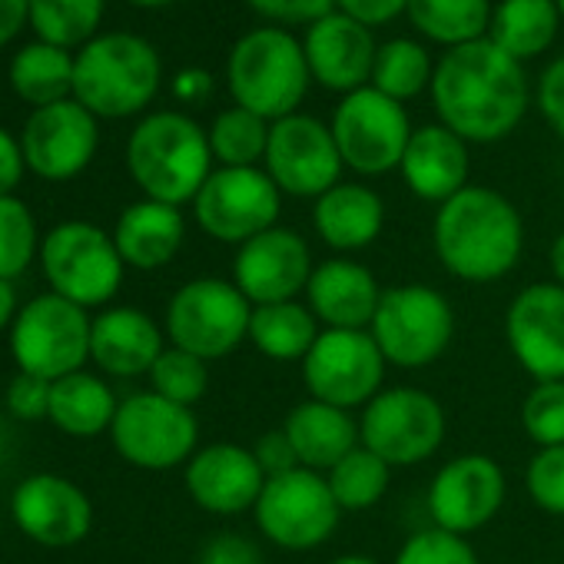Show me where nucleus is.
Here are the masks:
<instances>
[{"mask_svg":"<svg viewBox=\"0 0 564 564\" xmlns=\"http://www.w3.org/2000/svg\"><path fill=\"white\" fill-rule=\"evenodd\" d=\"M438 123L465 143H498L524 120L531 87L521 61L508 57L488 37L445 51L432 77Z\"/></svg>","mask_w":564,"mask_h":564,"instance_id":"f257e3e1","label":"nucleus"},{"mask_svg":"<svg viewBox=\"0 0 564 564\" xmlns=\"http://www.w3.org/2000/svg\"><path fill=\"white\" fill-rule=\"evenodd\" d=\"M432 246L448 275L468 286L505 279L524 249V219L495 186H465L438 206Z\"/></svg>","mask_w":564,"mask_h":564,"instance_id":"f03ea898","label":"nucleus"},{"mask_svg":"<svg viewBox=\"0 0 564 564\" xmlns=\"http://www.w3.org/2000/svg\"><path fill=\"white\" fill-rule=\"evenodd\" d=\"M213 150L206 130L176 110L150 113L127 143V170L147 199L183 206L193 203L209 180Z\"/></svg>","mask_w":564,"mask_h":564,"instance_id":"7ed1b4c3","label":"nucleus"},{"mask_svg":"<svg viewBox=\"0 0 564 564\" xmlns=\"http://www.w3.org/2000/svg\"><path fill=\"white\" fill-rule=\"evenodd\" d=\"M310 80L313 74L306 64L303 41H296L286 28L265 24L242 34L226 61V84L232 104L252 110L269 123L300 113Z\"/></svg>","mask_w":564,"mask_h":564,"instance_id":"20e7f679","label":"nucleus"},{"mask_svg":"<svg viewBox=\"0 0 564 564\" xmlns=\"http://www.w3.org/2000/svg\"><path fill=\"white\" fill-rule=\"evenodd\" d=\"M160 54L137 34H104L74 57V97L94 117H133L160 90Z\"/></svg>","mask_w":564,"mask_h":564,"instance_id":"39448f33","label":"nucleus"},{"mask_svg":"<svg viewBox=\"0 0 564 564\" xmlns=\"http://www.w3.org/2000/svg\"><path fill=\"white\" fill-rule=\"evenodd\" d=\"M249 319L252 303L236 290L232 279L199 275L170 296L163 333L170 346L199 356L203 362H216L249 343Z\"/></svg>","mask_w":564,"mask_h":564,"instance_id":"423d86ee","label":"nucleus"},{"mask_svg":"<svg viewBox=\"0 0 564 564\" xmlns=\"http://www.w3.org/2000/svg\"><path fill=\"white\" fill-rule=\"evenodd\" d=\"M369 333L389 366L425 369L448 352L455 339V310L435 286L405 282L382 293Z\"/></svg>","mask_w":564,"mask_h":564,"instance_id":"0eeeda50","label":"nucleus"},{"mask_svg":"<svg viewBox=\"0 0 564 564\" xmlns=\"http://www.w3.org/2000/svg\"><path fill=\"white\" fill-rule=\"evenodd\" d=\"M41 262L51 293L77 303L80 310L107 306L120 293L127 269L113 232L84 219L54 226L41 242Z\"/></svg>","mask_w":564,"mask_h":564,"instance_id":"6e6552de","label":"nucleus"},{"mask_svg":"<svg viewBox=\"0 0 564 564\" xmlns=\"http://www.w3.org/2000/svg\"><path fill=\"white\" fill-rule=\"evenodd\" d=\"M445 409L419 386L382 389L359 415V442L392 468L429 462L445 442Z\"/></svg>","mask_w":564,"mask_h":564,"instance_id":"1a4fd4ad","label":"nucleus"},{"mask_svg":"<svg viewBox=\"0 0 564 564\" xmlns=\"http://www.w3.org/2000/svg\"><path fill=\"white\" fill-rule=\"evenodd\" d=\"M252 518L269 544L282 551H313L336 534L343 508L333 498L326 475L293 468L286 475L265 478Z\"/></svg>","mask_w":564,"mask_h":564,"instance_id":"9d476101","label":"nucleus"},{"mask_svg":"<svg viewBox=\"0 0 564 564\" xmlns=\"http://www.w3.org/2000/svg\"><path fill=\"white\" fill-rule=\"evenodd\" d=\"M94 319L77 303L47 293L21 306L11 326V356L21 372L57 382L90 359Z\"/></svg>","mask_w":564,"mask_h":564,"instance_id":"9b49d317","label":"nucleus"},{"mask_svg":"<svg viewBox=\"0 0 564 564\" xmlns=\"http://www.w3.org/2000/svg\"><path fill=\"white\" fill-rule=\"evenodd\" d=\"M110 442L117 455L133 468H186L199 448V422L186 405H176L156 392H137L120 402L110 425Z\"/></svg>","mask_w":564,"mask_h":564,"instance_id":"f8f14e48","label":"nucleus"},{"mask_svg":"<svg viewBox=\"0 0 564 564\" xmlns=\"http://www.w3.org/2000/svg\"><path fill=\"white\" fill-rule=\"evenodd\" d=\"M329 127L346 170L359 176H386L399 170L412 140L405 104L379 94L376 87H359L346 94Z\"/></svg>","mask_w":564,"mask_h":564,"instance_id":"ddd939ff","label":"nucleus"},{"mask_svg":"<svg viewBox=\"0 0 564 564\" xmlns=\"http://www.w3.org/2000/svg\"><path fill=\"white\" fill-rule=\"evenodd\" d=\"M279 213L282 193L262 166H216L193 199L196 226L236 249L279 226Z\"/></svg>","mask_w":564,"mask_h":564,"instance_id":"4468645a","label":"nucleus"},{"mask_svg":"<svg viewBox=\"0 0 564 564\" xmlns=\"http://www.w3.org/2000/svg\"><path fill=\"white\" fill-rule=\"evenodd\" d=\"M310 399L362 412L386 389V356L369 329H323L300 362Z\"/></svg>","mask_w":564,"mask_h":564,"instance_id":"2eb2a0df","label":"nucleus"},{"mask_svg":"<svg viewBox=\"0 0 564 564\" xmlns=\"http://www.w3.org/2000/svg\"><path fill=\"white\" fill-rule=\"evenodd\" d=\"M262 170L282 196L316 203L323 193L343 183L346 163L329 123L313 113H293L272 123Z\"/></svg>","mask_w":564,"mask_h":564,"instance_id":"dca6fc26","label":"nucleus"},{"mask_svg":"<svg viewBox=\"0 0 564 564\" xmlns=\"http://www.w3.org/2000/svg\"><path fill=\"white\" fill-rule=\"evenodd\" d=\"M505 468L491 455L462 452L435 471L429 485V514L435 528L468 538L505 508Z\"/></svg>","mask_w":564,"mask_h":564,"instance_id":"f3484780","label":"nucleus"},{"mask_svg":"<svg viewBox=\"0 0 564 564\" xmlns=\"http://www.w3.org/2000/svg\"><path fill=\"white\" fill-rule=\"evenodd\" d=\"M316 269L313 249L303 232L272 226L232 256V282L252 306L290 303L306 293L310 275Z\"/></svg>","mask_w":564,"mask_h":564,"instance_id":"a211bd4d","label":"nucleus"},{"mask_svg":"<svg viewBox=\"0 0 564 564\" xmlns=\"http://www.w3.org/2000/svg\"><path fill=\"white\" fill-rule=\"evenodd\" d=\"M505 343L534 382H564V290L531 282L505 310Z\"/></svg>","mask_w":564,"mask_h":564,"instance_id":"6ab92c4d","label":"nucleus"},{"mask_svg":"<svg viewBox=\"0 0 564 564\" xmlns=\"http://www.w3.org/2000/svg\"><path fill=\"white\" fill-rule=\"evenodd\" d=\"M97 143H100L97 117L77 100H61L34 110L21 137L28 166L51 183L80 176L90 166Z\"/></svg>","mask_w":564,"mask_h":564,"instance_id":"aec40b11","label":"nucleus"},{"mask_svg":"<svg viewBox=\"0 0 564 564\" xmlns=\"http://www.w3.org/2000/svg\"><path fill=\"white\" fill-rule=\"evenodd\" d=\"M14 524L44 547L80 544L94 528V505L80 485L64 475H28L11 495Z\"/></svg>","mask_w":564,"mask_h":564,"instance_id":"412c9836","label":"nucleus"},{"mask_svg":"<svg viewBox=\"0 0 564 564\" xmlns=\"http://www.w3.org/2000/svg\"><path fill=\"white\" fill-rule=\"evenodd\" d=\"M183 481L196 508L216 518H236L256 508L265 471L259 468L252 448L236 442H213L196 448L183 468Z\"/></svg>","mask_w":564,"mask_h":564,"instance_id":"4be33fe9","label":"nucleus"},{"mask_svg":"<svg viewBox=\"0 0 564 564\" xmlns=\"http://www.w3.org/2000/svg\"><path fill=\"white\" fill-rule=\"evenodd\" d=\"M303 51L313 80L343 97L359 87H369L379 54L372 28L346 18L343 11H333L329 18L316 21L306 31Z\"/></svg>","mask_w":564,"mask_h":564,"instance_id":"5701e85b","label":"nucleus"},{"mask_svg":"<svg viewBox=\"0 0 564 564\" xmlns=\"http://www.w3.org/2000/svg\"><path fill=\"white\" fill-rule=\"evenodd\" d=\"M382 293L369 265L352 256H333L316 262L303 296L323 329H369Z\"/></svg>","mask_w":564,"mask_h":564,"instance_id":"b1692460","label":"nucleus"},{"mask_svg":"<svg viewBox=\"0 0 564 564\" xmlns=\"http://www.w3.org/2000/svg\"><path fill=\"white\" fill-rule=\"evenodd\" d=\"M166 349V333L153 316L133 306H113L94 319L90 329V362L113 379L150 376Z\"/></svg>","mask_w":564,"mask_h":564,"instance_id":"393cba45","label":"nucleus"},{"mask_svg":"<svg viewBox=\"0 0 564 564\" xmlns=\"http://www.w3.org/2000/svg\"><path fill=\"white\" fill-rule=\"evenodd\" d=\"M468 143L442 123H425L412 130L402 156V180L422 203H448L468 186Z\"/></svg>","mask_w":564,"mask_h":564,"instance_id":"a878e982","label":"nucleus"},{"mask_svg":"<svg viewBox=\"0 0 564 564\" xmlns=\"http://www.w3.org/2000/svg\"><path fill=\"white\" fill-rule=\"evenodd\" d=\"M386 226V203L366 183H336L313 203V229L336 252L352 256L369 249Z\"/></svg>","mask_w":564,"mask_h":564,"instance_id":"bb28decb","label":"nucleus"},{"mask_svg":"<svg viewBox=\"0 0 564 564\" xmlns=\"http://www.w3.org/2000/svg\"><path fill=\"white\" fill-rule=\"evenodd\" d=\"M183 239H186V219L180 206L156 203V199L130 203L113 226V242L123 262L140 272H153L173 262L176 252L183 249Z\"/></svg>","mask_w":564,"mask_h":564,"instance_id":"cd10ccee","label":"nucleus"},{"mask_svg":"<svg viewBox=\"0 0 564 564\" xmlns=\"http://www.w3.org/2000/svg\"><path fill=\"white\" fill-rule=\"evenodd\" d=\"M279 429L293 442L300 468L319 475H326L336 462H343L359 445V422L352 419V412L316 399L293 405Z\"/></svg>","mask_w":564,"mask_h":564,"instance_id":"c85d7f7f","label":"nucleus"},{"mask_svg":"<svg viewBox=\"0 0 564 564\" xmlns=\"http://www.w3.org/2000/svg\"><path fill=\"white\" fill-rule=\"evenodd\" d=\"M120 402L104 376L70 372L51 386V412L47 419L70 438H97L110 432Z\"/></svg>","mask_w":564,"mask_h":564,"instance_id":"c756f323","label":"nucleus"},{"mask_svg":"<svg viewBox=\"0 0 564 564\" xmlns=\"http://www.w3.org/2000/svg\"><path fill=\"white\" fill-rule=\"evenodd\" d=\"M323 326L313 310L300 300L252 306L249 346L269 362H303L316 346Z\"/></svg>","mask_w":564,"mask_h":564,"instance_id":"7c9ffc66","label":"nucleus"},{"mask_svg":"<svg viewBox=\"0 0 564 564\" xmlns=\"http://www.w3.org/2000/svg\"><path fill=\"white\" fill-rule=\"evenodd\" d=\"M561 28V11L554 0H498L491 11L488 41L514 61L541 57Z\"/></svg>","mask_w":564,"mask_h":564,"instance_id":"2f4dec72","label":"nucleus"},{"mask_svg":"<svg viewBox=\"0 0 564 564\" xmlns=\"http://www.w3.org/2000/svg\"><path fill=\"white\" fill-rule=\"evenodd\" d=\"M491 0H409V21L422 37L442 47H462L488 37Z\"/></svg>","mask_w":564,"mask_h":564,"instance_id":"473e14b6","label":"nucleus"},{"mask_svg":"<svg viewBox=\"0 0 564 564\" xmlns=\"http://www.w3.org/2000/svg\"><path fill=\"white\" fill-rule=\"evenodd\" d=\"M11 87L21 100L41 107L67 100L74 90V57L54 44H31L11 64Z\"/></svg>","mask_w":564,"mask_h":564,"instance_id":"72a5a7b5","label":"nucleus"},{"mask_svg":"<svg viewBox=\"0 0 564 564\" xmlns=\"http://www.w3.org/2000/svg\"><path fill=\"white\" fill-rule=\"evenodd\" d=\"M432 77H435V64H432L429 51L419 41L395 37L379 47L369 87H376L379 94H386L399 104H409L432 87Z\"/></svg>","mask_w":564,"mask_h":564,"instance_id":"f704fd0d","label":"nucleus"},{"mask_svg":"<svg viewBox=\"0 0 564 564\" xmlns=\"http://www.w3.org/2000/svg\"><path fill=\"white\" fill-rule=\"evenodd\" d=\"M326 481L333 488V498L346 511H366L376 508L389 485H392V465H386L376 452H369L362 442L326 471Z\"/></svg>","mask_w":564,"mask_h":564,"instance_id":"c9c22d12","label":"nucleus"},{"mask_svg":"<svg viewBox=\"0 0 564 564\" xmlns=\"http://www.w3.org/2000/svg\"><path fill=\"white\" fill-rule=\"evenodd\" d=\"M269 130H272L269 120L232 104L229 110L216 113L213 127L206 130L213 160L219 166H259L265 160Z\"/></svg>","mask_w":564,"mask_h":564,"instance_id":"e433bc0d","label":"nucleus"},{"mask_svg":"<svg viewBox=\"0 0 564 564\" xmlns=\"http://www.w3.org/2000/svg\"><path fill=\"white\" fill-rule=\"evenodd\" d=\"M104 18V0H31V24L44 44H90Z\"/></svg>","mask_w":564,"mask_h":564,"instance_id":"4c0bfd02","label":"nucleus"},{"mask_svg":"<svg viewBox=\"0 0 564 564\" xmlns=\"http://www.w3.org/2000/svg\"><path fill=\"white\" fill-rule=\"evenodd\" d=\"M37 249V219L28 209V203L18 199L14 193L0 196V279H21L24 269H31Z\"/></svg>","mask_w":564,"mask_h":564,"instance_id":"58836bf2","label":"nucleus"},{"mask_svg":"<svg viewBox=\"0 0 564 564\" xmlns=\"http://www.w3.org/2000/svg\"><path fill=\"white\" fill-rule=\"evenodd\" d=\"M150 392L176 402V405H199L209 392V362L189 356L176 346H166L156 366L150 369Z\"/></svg>","mask_w":564,"mask_h":564,"instance_id":"ea45409f","label":"nucleus"},{"mask_svg":"<svg viewBox=\"0 0 564 564\" xmlns=\"http://www.w3.org/2000/svg\"><path fill=\"white\" fill-rule=\"evenodd\" d=\"M521 429L538 448L564 445V382H531L521 402Z\"/></svg>","mask_w":564,"mask_h":564,"instance_id":"a19ab883","label":"nucleus"},{"mask_svg":"<svg viewBox=\"0 0 564 564\" xmlns=\"http://www.w3.org/2000/svg\"><path fill=\"white\" fill-rule=\"evenodd\" d=\"M392 564H481V561L468 538L432 524V528L409 534L405 544L395 551Z\"/></svg>","mask_w":564,"mask_h":564,"instance_id":"79ce46f5","label":"nucleus"},{"mask_svg":"<svg viewBox=\"0 0 564 564\" xmlns=\"http://www.w3.org/2000/svg\"><path fill=\"white\" fill-rule=\"evenodd\" d=\"M524 491L544 511L564 518V445L538 448L524 465Z\"/></svg>","mask_w":564,"mask_h":564,"instance_id":"37998d69","label":"nucleus"},{"mask_svg":"<svg viewBox=\"0 0 564 564\" xmlns=\"http://www.w3.org/2000/svg\"><path fill=\"white\" fill-rule=\"evenodd\" d=\"M246 4L272 21V28H313L336 11V0H246Z\"/></svg>","mask_w":564,"mask_h":564,"instance_id":"c03bdc74","label":"nucleus"},{"mask_svg":"<svg viewBox=\"0 0 564 564\" xmlns=\"http://www.w3.org/2000/svg\"><path fill=\"white\" fill-rule=\"evenodd\" d=\"M51 386L47 379L41 376H31V372H18L8 389H4V402H8V412L21 422H37V419H47L51 412Z\"/></svg>","mask_w":564,"mask_h":564,"instance_id":"a18cd8bd","label":"nucleus"},{"mask_svg":"<svg viewBox=\"0 0 564 564\" xmlns=\"http://www.w3.org/2000/svg\"><path fill=\"white\" fill-rule=\"evenodd\" d=\"M196 564H265V557L252 538L239 531H219L203 544Z\"/></svg>","mask_w":564,"mask_h":564,"instance_id":"49530a36","label":"nucleus"},{"mask_svg":"<svg viewBox=\"0 0 564 564\" xmlns=\"http://www.w3.org/2000/svg\"><path fill=\"white\" fill-rule=\"evenodd\" d=\"M538 110L544 123L564 140V57L551 61L538 77Z\"/></svg>","mask_w":564,"mask_h":564,"instance_id":"de8ad7c7","label":"nucleus"},{"mask_svg":"<svg viewBox=\"0 0 564 564\" xmlns=\"http://www.w3.org/2000/svg\"><path fill=\"white\" fill-rule=\"evenodd\" d=\"M252 455H256L259 468L265 471V478H275V475H286V471L300 468L296 448H293V442L286 438V432H282V429L259 435V442L252 445Z\"/></svg>","mask_w":564,"mask_h":564,"instance_id":"09e8293b","label":"nucleus"},{"mask_svg":"<svg viewBox=\"0 0 564 564\" xmlns=\"http://www.w3.org/2000/svg\"><path fill=\"white\" fill-rule=\"evenodd\" d=\"M336 11L366 28H386L409 11V0H336Z\"/></svg>","mask_w":564,"mask_h":564,"instance_id":"8fccbe9b","label":"nucleus"},{"mask_svg":"<svg viewBox=\"0 0 564 564\" xmlns=\"http://www.w3.org/2000/svg\"><path fill=\"white\" fill-rule=\"evenodd\" d=\"M24 166H28V160H24L21 143L4 127H0V196H11L18 189V183L24 176Z\"/></svg>","mask_w":564,"mask_h":564,"instance_id":"3c124183","label":"nucleus"},{"mask_svg":"<svg viewBox=\"0 0 564 564\" xmlns=\"http://www.w3.org/2000/svg\"><path fill=\"white\" fill-rule=\"evenodd\" d=\"M209 90H213V77L206 70H199V67H189L183 74H176V80H173V94L183 104H199V100L209 97Z\"/></svg>","mask_w":564,"mask_h":564,"instance_id":"603ef678","label":"nucleus"},{"mask_svg":"<svg viewBox=\"0 0 564 564\" xmlns=\"http://www.w3.org/2000/svg\"><path fill=\"white\" fill-rule=\"evenodd\" d=\"M31 18V0H0V47L14 41Z\"/></svg>","mask_w":564,"mask_h":564,"instance_id":"864d4df0","label":"nucleus"},{"mask_svg":"<svg viewBox=\"0 0 564 564\" xmlns=\"http://www.w3.org/2000/svg\"><path fill=\"white\" fill-rule=\"evenodd\" d=\"M18 313H21V310H18V293H14V282L0 279V333L14 326Z\"/></svg>","mask_w":564,"mask_h":564,"instance_id":"5fc2aeb1","label":"nucleus"},{"mask_svg":"<svg viewBox=\"0 0 564 564\" xmlns=\"http://www.w3.org/2000/svg\"><path fill=\"white\" fill-rule=\"evenodd\" d=\"M547 269H551V282H557L564 290V232H557L547 249Z\"/></svg>","mask_w":564,"mask_h":564,"instance_id":"6e6d98bb","label":"nucleus"},{"mask_svg":"<svg viewBox=\"0 0 564 564\" xmlns=\"http://www.w3.org/2000/svg\"><path fill=\"white\" fill-rule=\"evenodd\" d=\"M329 564H379L372 554H362V551H349V554H339V557H333Z\"/></svg>","mask_w":564,"mask_h":564,"instance_id":"4d7b16f0","label":"nucleus"},{"mask_svg":"<svg viewBox=\"0 0 564 564\" xmlns=\"http://www.w3.org/2000/svg\"><path fill=\"white\" fill-rule=\"evenodd\" d=\"M130 4H137V8H166V4H173V0H130Z\"/></svg>","mask_w":564,"mask_h":564,"instance_id":"13d9d810","label":"nucleus"},{"mask_svg":"<svg viewBox=\"0 0 564 564\" xmlns=\"http://www.w3.org/2000/svg\"><path fill=\"white\" fill-rule=\"evenodd\" d=\"M554 4H557V11H561V21H564V0H554Z\"/></svg>","mask_w":564,"mask_h":564,"instance_id":"bf43d9fd","label":"nucleus"}]
</instances>
